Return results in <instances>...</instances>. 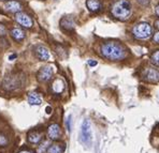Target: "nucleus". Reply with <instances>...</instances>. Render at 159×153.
<instances>
[{
    "label": "nucleus",
    "mask_w": 159,
    "mask_h": 153,
    "mask_svg": "<svg viewBox=\"0 0 159 153\" xmlns=\"http://www.w3.org/2000/svg\"><path fill=\"white\" fill-rule=\"evenodd\" d=\"M15 19L16 22L20 25H22L23 27L25 28H31L32 27V20L27 14L25 13H16L15 15Z\"/></svg>",
    "instance_id": "nucleus-8"
},
{
    "label": "nucleus",
    "mask_w": 159,
    "mask_h": 153,
    "mask_svg": "<svg viewBox=\"0 0 159 153\" xmlns=\"http://www.w3.org/2000/svg\"><path fill=\"white\" fill-rule=\"evenodd\" d=\"M42 140V134L38 131H31L28 134V141L31 143H39Z\"/></svg>",
    "instance_id": "nucleus-13"
},
{
    "label": "nucleus",
    "mask_w": 159,
    "mask_h": 153,
    "mask_svg": "<svg viewBox=\"0 0 159 153\" xmlns=\"http://www.w3.org/2000/svg\"><path fill=\"white\" fill-rule=\"evenodd\" d=\"M152 61L154 64L159 66V50H156L153 55H152Z\"/></svg>",
    "instance_id": "nucleus-19"
},
{
    "label": "nucleus",
    "mask_w": 159,
    "mask_h": 153,
    "mask_svg": "<svg viewBox=\"0 0 159 153\" xmlns=\"http://www.w3.org/2000/svg\"><path fill=\"white\" fill-rule=\"evenodd\" d=\"M156 13H157L158 15H159V6H157V8H156Z\"/></svg>",
    "instance_id": "nucleus-30"
},
{
    "label": "nucleus",
    "mask_w": 159,
    "mask_h": 153,
    "mask_svg": "<svg viewBox=\"0 0 159 153\" xmlns=\"http://www.w3.org/2000/svg\"><path fill=\"white\" fill-rule=\"evenodd\" d=\"M11 36L15 41L20 42L25 39V32L20 28H13L12 31H11Z\"/></svg>",
    "instance_id": "nucleus-14"
},
{
    "label": "nucleus",
    "mask_w": 159,
    "mask_h": 153,
    "mask_svg": "<svg viewBox=\"0 0 159 153\" xmlns=\"http://www.w3.org/2000/svg\"><path fill=\"white\" fill-rule=\"evenodd\" d=\"M20 86V78L17 76H8V77L4 78L3 83H2V87L6 90H14Z\"/></svg>",
    "instance_id": "nucleus-6"
},
{
    "label": "nucleus",
    "mask_w": 159,
    "mask_h": 153,
    "mask_svg": "<svg viewBox=\"0 0 159 153\" xmlns=\"http://www.w3.org/2000/svg\"><path fill=\"white\" fill-rule=\"evenodd\" d=\"M138 2L141 4H147L148 3V0H138Z\"/></svg>",
    "instance_id": "nucleus-25"
},
{
    "label": "nucleus",
    "mask_w": 159,
    "mask_h": 153,
    "mask_svg": "<svg viewBox=\"0 0 159 153\" xmlns=\"http://www.w3.org/2000/svg\"><path fill=\"white\" fill-rule=\"evenodd\" d=\"M155 27L157 28V29H159V18L155 22Z\"/></svg>",
    "instance_id": "nucleus-28"
},
{
    "label": "nucleus",
    "mask_w": 159,
    "mask_h": 153,
    "mask_svg": "<svg viewBox=\"0 0 159 153\" xmlns=\"http://www.w3.org/2000/svg\"><path fill=\"white\" fill-rule=\"evenodd\" d=\"M61 26L64 28H67V29H72L73 28V23L70 22V23H67V18H64L61 20Z\"/></svg>",
    "instance_id": "nucleus-20"
},
{
    "label": "nucleus",
    "mask_w": 159,
    "mask_h": 153,
    "mask_svg": "<svg viewBox=\"0 0 159 153\" xmlns=\"http://www.w3.org/2000/svg\"><path fill=\"white\" fill-rule=\"evenodd\" d=\"M16 57H17V55H16V54H13V55H11L10 57H9V60H13V59H15Z\"/></svg>",
    "instance_id": "nucleus-26"
},
{
    "label": "nucleus",
    "mask_w": 159,
    "mask_h": 153,
    "mask_svg": "<svg viewBox=\"0 0 159 153\" xmlns=\"http://www.w3.org/2000/svg\"><path fill=\"white\" fill-rule=\"evenodd\" d=\"M153 40H154V42H156V43H159V31L157 32V33L154 34Z\"/></svg>",
    "instance_id": "nucleus-22"
},
{
    "label": "nucleus",
    "mask_w": 159,
    "mask_h": 153,
    "mask_svg": "<svg viewBox=\"0 0 159 153\" xmlns=\"http://www.w3.org/2000/svg\"><path fill=\"white\" fill-rule=\"evenodd\" d=\"M6 33H7V29H6V27L3 26L2 24H0V36H6Z\"/></svg>",
    "instance_id": "nucleus-21"
},
{
    "label": "nucleus",
    "mask_w": 159,
    "mask_h": 153,
    "mask_svg": "<svg viewBox=\"0 0 159 153\" xmlns=\"http://www.w3.org/2000/svg\"><path fill=\"white\" fill-rule=\"evenodd\" d=\"M18 153H32L31 151H28V150H23V151L18 152Z\"/></svg>",
    "instance_id": "nucleus-29"
},
{
    "label": "nucleus",
    "mask_w": 159,
    "mask_h": 153,
    "mask_svg": "<svg viewBox=\"0 0 159 153\" xmlns=\"http://www.w3.org/2000/svg\"><path fill=\"white\" fill-rule=\"evenodd\" d=\"M45 110H46V113H52V108H51L50 106H48Z\"/></svg>",
    "instance_id": "nucleus-27"
},
{
    "label": "nucleus",
    "mask_w": 159,
    "mask_h": 153,
    "mask_svg": "<svg viewBox=\"0 0 159 153\" xmlns=\"http://www.w3.org/2000/svg\"><path fill=\"white\" fill-rule=\"evenodd\" d=\"M111 12L115 18L125 20L131 14V4L128 0H116L112 6Z\"/></svg>",
    "instance_id": "nucleus-2"
},
{
    "label": "nucleus",
    "mask_w": 159,
    "mask_h": 153,
    "mask_svg": "<svg viewBox=\"0 0 159 153\" xmlns=\"http://www.w3.org/2000/svg\"><path fill=\"white\" fill-rule=\"evenodd\" d=\"M132 33L138 39H147L153 34V27L148 23H140L134 26Z\"/></svg>",
    "instance_id": "nucleus-3"
},
{
    "label": "nucleus",
    "mask_w": 159,
    "mask_h": 153,
    "mask_svg": "<svg viewBox=\"0 0 159 153\" xmlns=\"http://www.w3.org/2000/svg\"><path fill=\"white\" fill-rule=\"evenodd\" d=\"M101 54L111 61H119L126 57V49L117 42H107L101 46Z\"/></svg>",
    "instance_id": "nucleus-1"
},
{
    "label": "nucleus",
    "mask_w": 159,
    "mask_h": 153,
    "mask_svg": "<svg viewBox=\"0 0 159 153\" xmlns=\"http://www.w3.org/2000/svg\"><path fill=\"white\" fill-rule=\"evenodd\" d=\"M53 73H54V70H53V66H46L44 68L40 69V71L38 72V80L39 82H48L52 78L53 76Z\"/></svg>",
    "instance_id": "nucleus-5"
},
{
    "label": "nucleus",
    "mask_w": 159,
    "mask_h": 153,
    "mask_svg": "<svg viewBox=\"0 0 159 153\" xmlns=\"http://www.w3.org/2000/svg\"><path fill=\"white\" fill-rule=\"evenodd\" d=\"M144 78L147 82L156 83L159 80V71L156 69H147L144 72Z\"/></svg>",
    "instance_id": "nucleus-9"
},
{
    "label": "nucleus",
    "mask_w": 159,
    "mask_h": 153,
    "mask_svg": "<svg viewBox=\"0 0 159 153\" xmlns=\"http://www.w3.org/2000/svg\"><path fill=\"white\" fill-rule=\"evenodd\" d=\"M52 88H53V91H54V92H56V93H60V92H61L62 90H64V88H65V83H62V80H60V79H56L55 82L53 83Z\"/></svg>",
    "instance_id": "nucleus-17"
},
{
    "label": "nucleus",
    "mask_w": 159,
    "mask_h": 153,
    "mask_svg": "<svg viewBox=\"0 0 159 153\" xmlns=\"http://www.w3.org/2000/svg\"><path fill=\"white\" fill-rule=\"evenodd\" d=\"M36 54L38 56L39 59L42 60V61H46V60H48V58H50L48 49L42 45H39L38 47L36 48Z\"/></svg>",
    "instance_id": "nucleus-10"
},
{
    "label": "nucleus",
    "mask_w": 159,
    "mask_h": 153,
    "mask_svg": "<svg viewBox=\"0 0 159 153\" xmlns=\"http://www.w3.org/2000/svg\"><path fill=\"white\" fill-rule=\"evenodd\" d=\"M61 136V130L59 124L53 123L48 127V137L52 140H58Z\"/></svg>",
    "instance_id": "nucleus-7"
},
{
    "label": "nucleus",
    "mask_w": 159,
    "mask_h": 153,
    "mask_svg": "<svg viewBox=\"0 0 159 153\" xmlns=\"http://www.w3.org/2000/svg\"><path fill=\"white\" fill-rule=\"evenodd\" d=\"M81 141L86 146H89L92 143V129H90V123L87 119L84 120L81 126Z\"/></svg>",
    "instance_id": "nucleus-4"
},
{
    "label": "nucleus",
    "mask_w": 159,
    "mask_h": 153,
    "mask_svg": "<svg viewBox=\"0 0 159 153\" xmlns=\"http://www.w3.org/2000/svg\"><path fill=\"white\" fill-rule=\"evenodd\" d=\"M88 64H89L90 66H97V61H93V60H89V61H88Z\"/></svg>",
    "instance_id": "nucleus-24"
},
{
    "label": "nucleus",
    "mask_w": 159,
    "mask_h": 153,
    "mask_svg": "<svg viewBox=\"0 0 159 153\" xmlns=\"http://www.w3.org/2000/svg\"><path fill=\"white\" fill-rule=\"evenodd\" d=\"M71 116H69V118H68V120H67V125H68V131H70L71 130Z\"/></svg>",
    "instance_id": "nucleus-23"
},
{
    "label": "nucleus",
    "mask_w": 159,
    "mask_h": 153,
    "mask_svg": "<svg viewBox=\"0 0 159 153\" xmlns=\"http://www.w3.org/2000/svg\"><path fill=\"white\" fill-rule=\"evenodd\" d=\"M65 147L60 143H53L46 150V153H64Z\"/></svg>",
    "instance_id": "nucleus-15"
},
{
    "label": "nucleus",
    "mask_w": 159,
    "mask_h": 153,
    "mask_svg": "<svg viewBox=\"0 0 159 153\" xmlns=\"http://www.w3.org/2000/svg\"><path fill=\"white\" fill-rule=\"evenodd\" d=\"M28 102H29L30 105H40L42 103L41 97L38 96V93L36 92H32L28 96Z\"/></svg>",
    "instance_id": "nucleus-16"
},
{
    "label": "nucleus",
    "mask_w": 159,
    "mask_h": 153,
    "mask_svg": "<svg viewBox=\"0 0 159 153\" xmlns=\"http://www.w3.org/2000/svg\"><path fill=\"white\" fill-rule=\"evenodd\" d=\"M86 6H87L88 10L92 11V12H99L102 9V4L99 0H87Z\"/></svg>",
    "instance_id": "nucleus-11"
},
{
    "label": "nucleus",
    "mask_w": 159,
    "mask_h": 153,
    "mask_svg": "<svg viewBox=\"0 0 159 153\" xmlns=\"http://www.w3.org/2000/svg\"><path fill=\"white\" fill-rule=\"evenodd\" d=\"M6 8H7V10L10 11V12L17 13L18 11L22 9V6H20V2H17L16 0H9L8 2H6Z\"/></svg>",
    "instance_id": "nucleus-12"
},
{
    "label": "nucleus",
    "mask_w": 159,
    "mask_h": 153,
    "mask_svg": "<svg viewBox=\"0 0 159 153\" xmlns=\"http://www.w3.org/2000/svg\"><path fill=\"white\" fill-rule=\"evenodd\" d=\"M9 143V139L6 135L0 133V147H6Z\"/></svg>",
    "instance_id": "nucleus-18"
}]
</instances>
